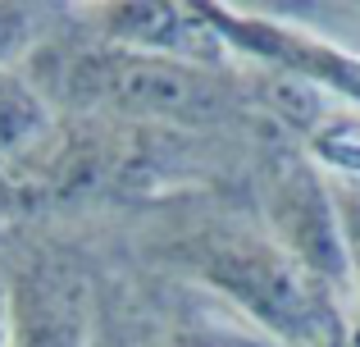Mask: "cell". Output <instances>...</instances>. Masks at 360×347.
Here are the masks:
<instances>
[{"label": "cell", "mask_w": 360, "mask_h": 347, "mask_svg": "<svg viewBox=\"0 0 360 347\" xmlns=\"http://www.w3.org/2000/svg\"><path fill=\"white\" fill-rule=\"evenodd\" d=\"M41 14L27 5H0V69H14L27 51L37 46Z\"/></svg>", "instance_id": "cell-9"}, {"label": "cell", "mask_w": 360, "mask_h": 347, "mask_svg": "<svg viewBox=\"0 0 360 347\" xmlns=\"http://www.w3.org/2000/svg\"><path fill=\"white\" fill-rule=\"evenodd\" d=\"M0 347H9V302H5V284H0Z\"/></svg>", "instance_id": "cell-10"}, {"label": "cell", "mask_w": 360, "mask_h": 347, "mask_svg": "<svg viewBox=\"0 0 360 347\" xmlns=\"http://www.w3.org/2000/svg\"><path fill=\"white\" fill-rule=\"evenodd\" d=\"M51 133V96L23 69H0V160L32 151Z\"/></svg>", "instance_id": "cell-7"}, {"label": "cell", "mask_w": 360, "mask_h": 347, "mask_svg": "<svg viewBox=\"0 0 360 347\" xmlns=\"http://www.w3.org/2000/svg\"><path fill=\"white\" fill-rule=\"evenodd\" d=\"M9 347H87V288L55 260H32L5 284Z\"/></svg>", "instance_id": "cell-6"}, {"label": "cell", "mask_w": 360, "mask_h": 347, "mask_svg": "<svg viewBox=\"0 0 360 347\" xmlns=\"http://www.w3.org/2000/svg\"><path fill=\"white\" fill-rule=\"evenodd\" d=\"M269 215H274V233H278V251L292 265L306 270L324 293L352 288L342 224H338V206L324 178L301 170V165L283 170L269 196Z\"/></svg>", "instance_id": "cell-4"}, {"label": "cell", "mask_w": 360, "mask_h": 347, "mask_svg": "<svg viewBox=\"0 0 360 347\" xmlns=\"http://www.w3.org/2000/svg\"><path fill=\"white\" fill-rule=\"evenodd\" d=\"M201 9L233 55H246V60L264 64L274 73H292V78L310 82L324 96L347 101V110H360V55L356 51H342V46L324 42V37L306 32L297 23H283V18L224 9V5H201Z\"/></svg>", "instance_id": "cell-3"}, {"label": "cell", "mask_w": 360, "mask_h": 347, "mask_svg": "<svg viewBox=\"0 0 360 347\" xmlns=\"http://www.w3.org/2000/svg\"><path fill=\"white\" fill-rule=\"evenodd\" d=\"M306 137H310L315 165H324L342 183L360 187V115H352V110H328Z\"/></svg>", "instance_id": "cell-8"}, {"label": "cell", "mask_w": 360, "mask_h": 347, "mask_svg": "<svg viewBox=\"0 0 360 347\" xmlns=\"http://www.w3.org/2000/svg\"><path fill=\"white\" fill-rule=\"evenodd\" d=\"M0 201H5V178H0Z\"/></svg>", "instance_id": "cell-11"}, {"label": "cell", "mask_w": 360, "mask_h": 347, "mask_svg": "<svg viewBox=\"0 0 360 347\" xmlns=\"http://www.w3.org/2000/svg\"><path fill=\"white\" fill-rule=\"evenodd\" d=\"M91 23L105 37V46H119V51L160 55V60H178L210 73L224 60H233L201 5H101Z\"/></svg>", "instance_id": "cell-5"}, {"label": "cell", "mask_w": 360, "mask_h": 347, "mask_svg": "<svg viewBox=\"0 0 360 347\" xmlns=\"http://www.w3.org/2000/svg\"><path fill=\"white\" fill-rule=\"evenodd\" d=\"M64 92L82 106H105L137 119H210L224 106V92L210 69L119 51V46L78 55L64 69Z\"/></svg>", "instance_id": "cell-1"}, {"label": "cell", "mask_w": 360, "mask_h": 347, "mask_svg": "<svg viewBox=\"0 0 360 347\" xmlns=\"http://www.w3.org/2000/svg\"><path fill=\"white\" fill-rule=\"evenodd\" d=\"M196 270L205 275V284L224 288L229 297H238L246 311L260 324H269L283 339H315L324 329V288L297 270L274 242L255 238H224L205 242Z\"/></svg>", "instance_id": "cell-2"}]
</instances>
